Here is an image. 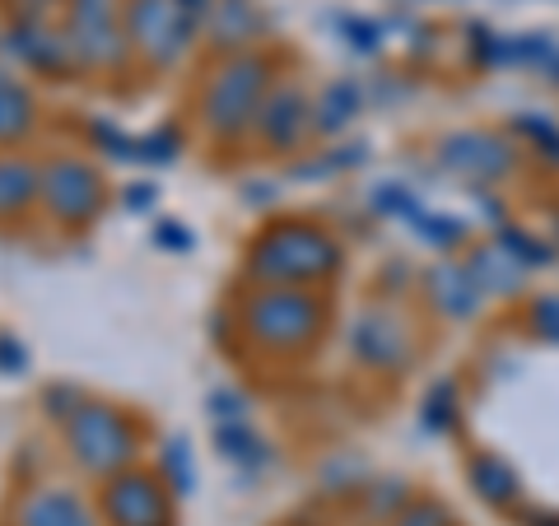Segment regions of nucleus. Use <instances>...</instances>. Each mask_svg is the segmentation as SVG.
Here are the masks:
<instances>
[{"label":"nucleus","instance_id":"obj_13","mask_svg":"<svg viewBox=\"0 0 559 526\" xmlns=\"http://www.w3.org/2000/svg\"><path fill=\"white\" fill-rule=\"evenodd\" d=\"M205 43L219 51V57H234V51H257V43L271 33V14L261 0H215L205 14Z\"/></svg>","mask_w":559,"mask_h":526},{"label":"nucleus","instance_id":"obj_12","mask_svg":"<svg viewBox=\"0 0 559 526\" xmlns=\"http://www.w3.org/2000/svg\"><path fill=\"white\" fill-rule=\"evenodd\" d=\"M5 51L33 75H47V80H70L80 75V57L70 47L66 28H57L51 20L43 24H5Z\"/></svg>","mask_w":559,"mask_h":526},{"label":"nucleus","instance_id":"obj_27","mask_svg":"<svg viewBox=\"0 0 559 526\" xmlns=\"http://www.w3.org/2000/svg\"><path fill=\"white\" fill-rule=\"evenodd\" d=\"M364 154H369L364 140H355V145H336V150H326V154H318V159H308V164H294V178H331V172L359 168Z\"/></svg>","mask_w":559,"mask_h":526},{"label":"nucleus","instance_id":"obj_1","mask_svg":"<svg viewBox=\"0 0 559 526\" xmlns=\"http://www.w3.org/2000/svg\"><path fill=\"white\" fill-rule=\"evenodd\" d=\"M248 279L252 285H280V289H312L322 279L341 275L345 252L318 224L304 219H280L271 229H261L248 242Z\"/></svg>","mask_w":559,"mask_h":526},{"label":"nucleus","instance_id":"obj_42","mask_svg":"<svg viewBox=\"0 0 559 526\" xmlns=\"http://www.w3.org/2000/svg\"><path fill=\"white\" fill-rule=\"evenodd\" d=\"M248 201H252V205H266V201H271V187H266V182H252V187H248Z\"/></svg>","mask_w":559,"mask_h":526},{"label":"nucleus","instance_id":"obj_36","mask_svg":"<svg viewBox=\"0 0 559 526\" xmlns=\"http://www.w3.org/2000/svg\"><path fill=\"white\" fill-rule=\"evenodd\" d=\"M392 526H448V507L443 503H429V499H411L392 517Z\"/></svg>","mask_w":559,"mask_h":526},{"label":"nucleus","instance_id":"obj_43","mask_svg":"<svg viewBox=\"0 0 559 526\" xmlns=\"http://www.w3.org/2000/svg\"><path fill=\"white\" fill-rule=\"evenodd\" d=\"M546 80H550V84H559V57L546 65Z\"/></svg>","mask_w":559,"mask_h":526},{"label":"nucleus","instance_id":"obj_23","mask_svg":"<svg viewBox=\"0 0 559 526\" xmlns=\"http://www.w3.org/2000/svg\"><path fill=\"white\" fill-rule=\"evenodd\" d=\"M411 224H415V238L433 252H452L466 242V224L457 215H443V210H419Z\"/></svg>","mask_w":559,"mask_h":526},{"label":"nucleus","instance_id":"obj_5","mask_svg":"<svg viewBox=\"0 0 559 526\" xmlns=\"http://www.w3.org/2000/svg\"><path fill=\"white\" fill-rule=\"evenodd\" d=\"M131 57L150 70H173L201 38V20L178 5V0H121Z\"/></svg>","mask_w":559,"mask_h":526},{"label":"nucleus","instance_id":"obj_25","mask_svg":"<svg viewBox=\"0 0 559 526\" xmlns=\"http://www.w3.org/2000/svg\"><path fill=\"white\" fill-rule=\"evenodd\" d=\"M503 248H509V256L518 261L522 271H546L550 261H555V248H546V242H540L536 234H527V229H518V224H499V234H495Z\"/></svg>","mask_w":559,"mask_h":526},{"label":"nucleus","instance_id":"obj_2","mask_svg":"<svg viewBox=\"0 0 559 526\" xmlns=\"http://www.w3.org/2000/svg\"><path fill=\"white\" fill-rule=\"evenodd\" d=\"M326 326V303L312 289H280L252 285V294L238 303V336L261 355H304L318 345Z\"/></svg>","mask_w":559,"mask_h":526},{"label":"nucleus","instance_id":"obj_22","mask_svg":"<svg viewBox=\"0 0 559 526\" xmlns=\"http://www.w3.org/2000/svg\"><path fill=\"white\" fill-rule=\"evenodd\" d=\"M159 480L168 485V494H178V499H187L191 489H197V457H191V443L182 433H173L159 452Z\"/></svg>","mask_w":559,"mask_h":526},{"label":"nucleus","instance_id":"obj_33","mask_svg":"<svg viewBox=\"0 0 559 526\" xmlns=\"http://www.w3.org/2000/svg\"><path fill=\"white\" fill-rule=\"evenodd\" d=\"M527 331H532L536 340L559 345V294L532 298V308H527Z\"/></svg>","mask_w":559,"mask_h":526},{"label":"nucleus","instance_id":"obj_26","mask_svg":"<svg viewBox=\"0 0 559 526\" xmlns=\"http://www.w3.org/2000/svg\"><path fill=\"white\" fill-rule=\"evenodd\" d=\"M513 131L559 168V121L555 117H546V112H518L513 117Z\"/></svg>","mask_w":559,"mask_h":526},{"label":"nucleus","instance_id":"obj_6","mask_svg":"<svg viewBox=\"0 0 559 526\" xmlns=\"http://www.w3.org/2000/svg\"><path fill=\"white\" fill-rule=\"evenodd\" d=\"M66 38L75 47L80 70L98 75H121L131 65L127 20H121V0H66Z\"/></svg>","mask_w":559,"mask_h":526},{"label":"nucleus","instance_id":"obj_18","mask_svg":"<svg viewBox=\"0 0 559 526\" xmlns=\"http://www.w3.org/2000/svg\"><path fill=\"white\" fill-rule=\"evenodd\" d=\"M364 108V84L359 80H331L312 98V131L318 135H341Z\"/></svg>","mask_w":559,"mask_h":526},{"label":"nucleus","instance_id":"obj_7","mask_svg":"<svg viewBox=\"0 0 559 526\" xmlns=\"http://www.w3.org/2000/svg\"><path fill=\"white\" fill-rule=\"evenodd\" d=\"M43 205L47 215L66 224V229H84L103 215L108 205V187H103V172L90 159H75V154H57V159L43 164Z\"/></svg>","mask_w":559,"mask_h":526},{"label":"nucleus","instance_id":"obj_40","mask_svg":"<svg viewBox=\"0 0 559 526\" xmlns=\"http://www.w3.org/2000/svg\"><path fill=\"white\" fill-rule=\"evenodd\" d=\"M154 196H159L154 182H131L127 191H121V205H127L131 215H145V210H154Z\"/></svg>","mask_w":559,"mask_h":526},{"label":"nucleus","instance_id":"obj_3","mask_svg":"<svg viewBox=\"0 0 559 526\" xmlns=\"http://www.w3.org/2000/svg\"><path fill=\"white\" fill-rule=\"evenodd\" d=\"M275 84V61L266 51H234V57H219L210 65V75L201 84V127L210 140L229 145L242 131H252V121L261 112Z\"/></svg>","mask_w":559,"mask_h":526},{"label":"nucleus","instance_id":"obj_30","mask_svg":"<svg viewBox=\"0 0 559 526\" xmlns=\"http://www.w3.org/2000/svg\"><path fill=\"white\" fill-rule=\"evenodd\" d=\"M336 28L349 51H359V57H378L382 51V24L364 20V14H336Z\"/></svg>","mask_w":559,"mask_h":526},{"label":"nucleus","instance_id":"obj_35","mask_svg":"<svg viewBox=\"0 0 559 526\" xmlns=\"http://www.w3.org/2000/svg\"><path fill=\"white\" fill-rule=\"evenodd\" d=\"M10 14V24H43L57 10H66V0H0Z\"/></svg>","mask_w":559,"mask_h":526},{"label":"nucleus","instance_id":"obj_21","mask_svg":"<svg viewBox=\"0 0 559 526\" xmlns=\"http://www.w3.org/2000/svg\"><path fill=\"white\" fill-rule=\"evenodd\" d=\"M215 452L229 466H242V476L271 466V443L248 425V419H242V425H215Z\"/></svg>","mask_w":559,"mask_h":526},{"label":"nucleus","instance_id":"obj_37","mask_svg":"<svg viewBox=\"0 0 559 526\" xmlns=\"http://www.w3.org/2000/svg\"><path fill=\"white\" fill-rule=\"evenodd\" d=\"M84 401H90V396H84V392L75 387V382H57V387H47V392H43V406H47V415H57L61 425H66V419L75 415L80 406H84Z\"/></svg>","mask_w":559,"mask_h":526},{"label":"nucleus","instance_id":"obj_19","mask_svg":"<svg viewBox=\"0 0 559 526\" xmlns=\"http://www.w3.org/2000/svg\"><path fill=\"white\" fill-rule=\"evenodd\" d=\"M466 480L471 489L485 499V503H495V507H509L522 499V480H518V470L495 457V452H476V457L466 462Z\"/></svg>","mask_w":559,"mask_h":526},{"label":"nucleus","instance_id":"obj_20","mask_svg":"<svg viewBox=\"0 0 559 526\" xmlns=\"http://www.w3.org/2000/svg\"><path fill=\"white\" fill-rule=\"evenodd\" d=\"M33 121H38V108H33L28 84L0 65V145H20Z\"/></svg>","mask_w":559,"mask_h":526},{"label":"nucleus","instance_id":"obj_34","mask_svg":"<svg viewBox=\"0 0 559 526\" xmlns=\"http://www.w3.org/2000/svg\"><path fill=\"white\" fill-rule=\"evenodd\" d=\"M205 410L215 425H242L248 419V396L234 387H215V392H205Z\"/></svg>","mask_w":559,"mask_h":526},{"label":"nucleus","instance_id":"obj_9","mask_svg":"<svg viewBox=\"0 0 559 526\" xmlns=\"http://www.w3.org/2000/svg\"><path fill=\"white\" fill-rule=\"evenodd\" d=\"M103 517L108 526H173V494L150 470H121L103 485Z\"/></svg>","mask_w":559,"mask_h":526},{"label":"nucleus","instance_id":"obj_14","mask_svg":"<svg viewBox=\"0 0 559 526\" xmlns=\"http://www.w3.org/2000/svg\"><path fill=\"white\" fill-rule=\"evenodd\" d=\"M419 285H425V298L433 303V312L448 322H471V318H480V308H485V294H480L476 279H471L466 261L443 256L439 266L425 271Z\"/></svg>","mask_w":559,"mask_h":526},{"label":"nucleus","instance_id":"obj_28","mask_svg":"<svg viewBox=\"0 0 559 526\" xmlns=\"http://www.w3.org/2000/svg\"><path fill=\"white\" fill-rule=\"evenodd\" d=\"M369 205L378 210L382 219H406V224L419 215V210H425V205L415 201V191L401 187V182H378V187L369 191Z\"/></svg>","mask_w":559,"mask_h":526},{"label":"nucleus","instance_id":"obj_10","mask_svg":"<svg viewBox=\"0 0 559 526\" xmlns=\"http://www.w3.org/2000/svg\"><path fill=\"white\" fill-rule=\"evenodd\" d=\"M439 164L476 187H495L518 168V154L509 140L495 131H452L439 145Z\"/></svg>","mask_w":559,"mask_h":526},{"label":"nucleus","instance_id":"obj_24","mask_svg":"<svg viewBox=\"0 0 559 526\" xmlns=\"http://www.w3.org/2000/svg\"><path fill=\"white\" fill-rule=\"evenodd\" d=\"M452 425H457V382H433V387L425 392V401H419V429L425 433H448Z\"/></svg>","mask_w":559,"mask_h":526},{"label":"nucleus","instance_id":"obj_41","mask_svg":"<svg viewBox=\"0 0 559 526\" xmlns=\"http://www.w3.org/2000/svg\"><path fill=\"white\" fill-rule=\"evenodd\" d=\"M178 5L191 14V20H201V24H205V14H210V5H215V0H178Z\"/></svg>","mask_w":559,"mask_h":526},{"label":"nucleus","instance_id":"obj_38","mask_svg":"<svg viewBox=\"0 0 559 526\" xmlns=\"http://www.w3.org/2000/svg\"><path fill=\"white\" fill-rule=\"evenodd\" d=\"M191 238L187 234V224L182 219H159L154 224V248H164V252H191Z\"/></svg>","mask_w":559,"mask_h":526},{"label":"nucleus","instance_id":"obj_11","mask_svg":"<svg viewBox=\"0 0 559 526\" xmlns=\"http://www.w3.org/2000/svg\"><path fill=\"white\" fill-rule=\"evenodd\" d=\"M257 140L266 145L271 154H294L312 135V98L299 80H280L271 84L266 103H261V112L252 121Z\"/></svg>","mask_w":559,"mask_h":526},{"label":"nucleus","instance_id":"obj_17","mask_svg":"<svg viewBox=\"0 0 559 526\" xmlns=\"http://www.w3.org/2000/svg\"><path fill=\"white\" fill-rule=\"evenodd\" d=\"M43 201V164L0 154V219H20Z\"/></svg>","mask_w":559,"mask_h":526},{"label":"nucleus","instance_id":"obj_44","mask_svg":"<svg viewBox=\"0 0 559 526\" xmlns=\"http://www.w3.org/2000/svg\"><path fill=\"white\" fill-rule=\"evenodd\" d=\"M532 522H536V526H559V517H540V513H536Z\"/></svg>","mask_w":559,"mask_h":526},{"label":"nucleus","instance_id":"obj_16","mask_svg":"<svg viewBox=\"0 0 559 526\" xmlns=\"http://www.w3.org/2000/svg\"><path fill=\"white\" fill-rule=\"evenodd\" d=\"M466 271L480 285L485 298H513L522 285H527V271H522L518 261L509 256V248H503L499 238H489V242H480V248H471Z\"/></svg>","mask_w":559,"mask_h":526},{"label":"nucleus","instance_id":"obj_31","mask_svg":"<svg viewBox=\"0 0 559 526\" xmlns=\"http://www.w3.org/2000/svg\"><path fill=\"white\" fill-rule=\"evenodd\" d=\"M90 145L108 159H135V135H127L112 117H94L90 121Z\"/></svg>","mask_w":559,"mask_h":526},{"label":"nucleus","instance_id":"obj_39","mask_svg":"<svg viewBox=\"0 0 559 526\" xmlns=\"http://www.w3.org/2000/svg\"><path fill=\"white\" fill-rule=\"evenodd\" d=\"M24 368H28V349H24V340L0 336V373H5V378H20Z\"/></svg>","mask_w":559,"mask_h":526},{"label":"nucleus","instance_id":"obj_8","mask_svg":"<svg viewBox=\"0 0 559 526\" xmlns=\"http://www.w3.org/2000/svg\"><path fill=\"white\" fill-rule=\"evenodd\" d=\"M349 340V355H355L364 368L373 373H401L415 355V336H411V322L401 318L392 303H369L355 312V322L345 331Z\"/></svg>","mask_w":559,"mask_h":526},{"label":"nucleus","instance_id":"obj_4","mask_svg":"<svg viewBox=\"0 0 559 526\" xmlns=\"http://www.w3.org/2000/svg\"><path fill=\"white\" fill-rule=\"evenodd\" d=\"M66 447L80 470H90L98 480H112L135 466L140 429L127 410L108 406V401H84V406L66 419Z\"/></svg>","mask_w":559,"mask_h":526},{"label":"nucleus","instance_id":"obj_29","mask_svg":"<svg viewBox=\"0 0 559 526\" xmlns=\"http://www.w3.org/2000/svg\"><path fill=\"white\" fill-rule=\"evenodd\" d=\"M178 150H182L178 127H154L145 135H135V164H173Z\"/></svg>","mask_w":559,"mask_h":526},{"label":"nucleus","instance_id":"obj_15","mask_svg":"<svg viewBox=\"0 0 559 526\" xmlns=\"http://www.w3.org/2000/svg\"><path fill=\"white\" fill-rule=\"evenodd\" d=\"M14 526H98V517L80 489L43 485L14 503Z\"/></svg>","mask_w":559,"mask_h":526},{"label":"nucleus","instance_id":"obj_32","mask_svg":"<svg viewBox=\"0 0 559 526\" xmlns=\"http://www.w3.org/2000/svg\"><path fill=\"white\" fill-rule=\"evenodd\" d=\"M364 494V507H369V517H378V522H392L401 507L411 503V494H406V485L401 480H378V485H369V489H359Z\"/></svg>","mask_w":559,"mask_h":526}]
</instances>
